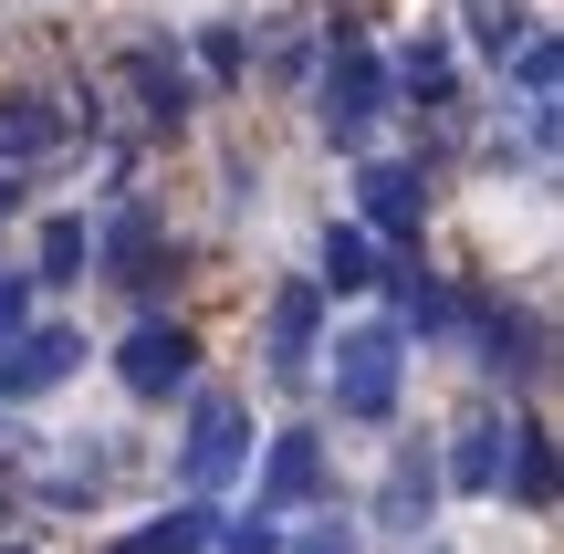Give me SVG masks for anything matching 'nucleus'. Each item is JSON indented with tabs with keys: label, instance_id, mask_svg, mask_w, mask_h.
<instances>
[{
	"label": "nucleus",
	"instance_id": "nucleus-1",
	"mask_svg": "<svg viewBox=\"0 0 564 554\" xmlns=\"http://www.w3.org/2000/svg\"><path fill=\"white\" fill-rule=\"evenodd\" d=\"M398 377H408V325H345V346H335L345 419H398Z\"/></svg>",
	"mask_w": 564,
	"mask_h": 554
},
{
	"label": "nucleus",
	"instance_id": "nucleus-2",
	"mask_svg": "<svg viewBox=\"0 0 564 554\" xmlns=\"http://www.w3.org/2000/svg\"><path fill=\"white\" fill-rule=\"evenodd\" d=\"M241 460H251V419H241V398H230V388H199V398H188L178 481L209 502V492H230V481H241Z\"/></svg>",
	"mask_w": 564,
	"mask_h": 554
},
{
	"label": "nucleus",
	"instance_id": "nucleus-3",
	"mask_svg": "<svg viewBox=\"0 0 564 554\" xmlns=\"http://www.w3.org/2000/svg\"><path fill=\"white\" fill-rule=\"evenodd\" d=\"M116 377H126V398H178L188 377H199V346H188L167 314H147V325L116 346Z\"/></svg>",
	"mask_w": 564,
	"mask_h": 554
},
{
	"label": "nucleus",
	"instance_id": "nucleus-4",
	"mask_svg": "<svg viewBox=\"0 0 564 554\" xmlns=\"http://www.w3.org/2000/svg\"><path fill=\"white\" fill-rule=\"evenodd\" d=\"M74 367H84V335L74 325H21L11 346H0V398H42V388H63Z\"/></svg>",
	"mask_w": 564,
	"mask_h": 554
},
{
	"label": "nucleus",
	"instance_id": "nucleus-5",
	"mask_svg": "<svg viewBox=\"0 0 564 554\" xmlns=\"http://www.w3.org/2000/svg\"><path fill=\"white\" fill-rule=\"evenodd\" d=\"M377 105H387L377 53H356V42H345V53L324 63V137H335V146H356L366 126H377Z\"/></svg>",
	"mask_w": 564,
	"mask_h": 554
},
{
	"label": "nucleus",
	"instance_id": "nucleus-6",
	"mask_svg": "<svg viewBox=\"0 0 564 554\" xmlns=\"http://www.w3.org/2000/svg\"><path fill=\"white\" fill-rule=\"evenodd\" d=\"M314 492H324V439L314 430H282L262 450V513H303Z\"/></svg>",
	"mask_w": 564,
	"mask_h": 554
},
{
	"label": "nucleus",
	"instance_id": "nucleus-7",
	"mask_svg": "<svg viewBox=\"0 0 564 554\" xmlns=\"http://www.w3.org/2000/svg\"><path fill=\"white\" fill-rule=\"evenodd\" d=\"M491 492H512L523 513H554V439L533 430V419H512V439H502V481Z\"/></svg>",
	"mask_w": 564,
	"mask_h": 554
},
{
	"label": "nucleus",
	"instance_id": "nucleus-8",
	"mask_svg": "<svg viewBox=\"0 0 564 554\" xmlns=\"http://www.w3.org/2000/svg\"><path fill=\"white\" fill-rule=\"evenodd\" d=\"M314 335H324V293L314 283H282L272 293V377H303V367H314Z\"/></svg>",
	"mask_w": 564,
	"mask_h": 554
},
{
	"label": "nucleus",
	"instance_id": "nucleus-9",
	"mask_svg": "<svg viewBox=\"0 0 564 554\" xmlns=\"http://www.w3.org/2000/svg\"><path fill=\"white\" fill-rule=\"evenodd\" d=\"M116 74L126 84H137V105H147V116H188V63L178 53H167V42H126V63H116Z\"/></svg>",
	"mask_w": 564,
	"mask_h": 554
},
{
	"label": "nucleus",
	"instance_id": "nucleus-10",
	"mask_svg": "<svg viewBox=\"0 0 564 554\" xmlns=\"http://www.w3.org/2000/svg\"><path fill=\"white\" fill-rule=\"evenodd\" d=\"M398 74H408V84H398L408 105H449V95H460V32H449V21H440V32H419Z\"/></svg>",
	"mask_w": 564,
	"mask_h": 554
},
{
	"label": "nucleus",
	"instance_id": "nucleus-11",
	"mask_svg": "<svg viewBox=\"0 0 564 554\" xmlns=\"http://www.w3.org/2000/svg\"><path fill=\"white\" fill-rule=\"evenodd\" d=\"M429 502H440V460H429V450H398L377 523H387V534H419V523H429Z\"/></svg>",
	"mask_w": 564,
	"mask_h": 554
},
{
	"label": "nucleus",
	"instance_id": "nucleus-12",
	"mask_svg": "<svg viewBox=\"0 0 564 554\" xmlns=\"http://www.w3.org/2000/svg\"><path fill=\"white\" fill-rule=\"evenodd\" d=\"M324 283H335V293L387 283V251H377V230H366V220H335V230H324Z\"/></svg>",
	"mask_w": 564,
	"mask_h": 554
},
{
	"label": "nucleus",
	"instance_id": "nucleus-13",
	"mask_svg": "<svg viewBox=\"0 0 564 554\" xmlns=\"http://www.w3.org/2000/svg\"><path fill=\"white\" fill-rule=\"evenodd\" d=\"M502 439H512V419H470V430H460V450H449V471L440 481H460V492H491V481H502Z\"/></svg>",
	"mask_w": 564,
	"mask_h": 554
},
{
	"label": "nucleus",
	"instance_id": "nucleus-14",
	"mask_svg": "<svg viewBox=\"0 0 564 554\" xmlns=\"http://www.w3.org/2000/svg\"><path fill=\"white\" fill-rule=\"evenodd\" d=\"M209 534H220V523H209V502H178V513L137 523V534H126L116 554H209Z\"/></svg>",
	"mask_w": 564,
	"mask_h": 554
},
{
	"label": "nucleus",
	"instance_id": "nucleus-15",
	"mask_svg": "<svg viewBox=\"0 0 564 554\" xmlns=\"http://www.w3.org/2000/svg\"><path fill=\"white\" fill-rule=\"evenodd\" d=\"M366 220H377V230H398V241L419 230V178H408L398 157H377V167H366Z\"/></svg>",
	"mask_w": 564,
	"mask_h": 554
},
{
	"label": "nucleus",
	"instance_id": "nucleus-16",
	"mask_svg": "<svg viewBox=\"0 0 564 554\" xmlns=\"http://www.w3.org/2000/svg\"><path fill=\"white\" fill-rule=\"evenodd\" d=\"M460 32H470V53H481V63H512V53H523V11H502V0H460Z\"/></svg>",
	"mask_w": 564,
	"mask_h": 554
},
{
	"label": "nucleus",
	"instance_id": "nucleus-17",
	"mask_svg": "<svg viewBox=\"0 0 564 554\" xmlns=\"http://www.w3.org/2000/svg\"><path fill=\"white\" fill-rule=\"evenodd\" d=\"M74 272H84V220L63 209V220L42 230V283H74Z\"/></svg>",
	"mask_w": 564,
	"mask_h": 554
},
{
	"label": "nucleus",
	"instance_id": "nucleus-18",
	"mask_svg": "<svg viewBox=\"0 0 564 554\" xmlns=\"http://www.w3.org/2000/svg\"><path fill=\"white\" fill-rule=\"evenodd\" d=\"M220 554H282V534H272V513H251V523H230V534H209Z\"/></svg>",
	"mask_w": 564,
	"mask_h": 554
},
{
	"label": "nucleus",
	"instance_id": "nucleus-19",
	"mask_svg": "<svg viewBox=\"0 0 564 554\" xmlns=\"http://www.w3.org/2000/svg\"><path fill=\"white\" fill-rule=\"evenodd\" d=\"M21 325H32V283H21V272H11V283H0V346H11Z\"/></svg>",
	"mask_w": 564,
	"mask_h": 554
},
{
	"label": "nucleus",
	"instance_id": "nucleus-20",
	"mask_svg": "<svg viewBox=\"0 0 564 554\" xmlns=\"http://www.w3.org/2000/svg\"><path fill=\"white\" fill-rule=\"evenodd\" d=\"M303 554H356V534H314V544H303Z\"/></svg>",
	"mask_w": 564,
	"mask_h": 554
},
{
	"label": "nucleus",
	"instance_id": "nucleus-21",
	"mask_svg": "<svg viewBox=\"0 0 564 554\" xmlns=\"http://www.w3.org/2000/svg\"><path fill=\"white\" fill-rule=\"evenodd\" d=\"M0 209H11V178H0Z\"/></svg>",
	"mask_w": 564,
	"mask_h": 554
},
{
	"label": "nucleus",
	"instance_id": "nucleus-22",
	"mask_svg": "<svg viewBox=\"0 0 564 554\" xmlns=\"http://www.w3.org/2000/svg\"><path fill=\"white\" fill-rule=\"evenodd\" d=\"M429 554H449V544H429Z\"/></svg>",
	"mask_w": 564,
	"mask_h": 554
}]
</instances>
